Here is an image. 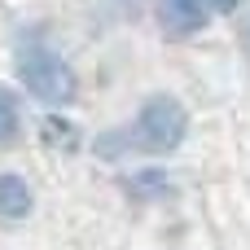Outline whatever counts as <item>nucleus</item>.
<instances>
[{
	"mask_svg": "<svg viewBox=\"0 0 250 250\" xmlns=\"http://www.w3.org/2000/svg\"><path fill=\"white\" fill-rule=\"evenodd\" d=\"M185 132H189L185 105H180L176 97L158 92V97H149V101L141 105V114H136L132 127H123V132H101V136H97V154H101V158H123L127 149H141V154H171V149H180Z\"/></svg>",
	"mask_w": 250,
	"mask_h": 250,
	"instance_id": "1",
	"label": "nucleus"
},
{
	"mask_svg": "<svg viewBox=\"0 0 250 250\" xmlns=\"http://www.w3.org/2000/svg\"><path fill=\"white\" fill-rule=\"evenodd\" d=\"M13 66H18V79L26 83V92L35 101H44V105L75 101V70L66 66V57L35 26L18 31V40H13Z\"/></svg>",
	"mask_w": 250,
	"mask_h": 250,
	"instance_id": "2",
	"label": "nucleus"
},
{
	"mask_svg": "<svg viewBox=\"0 0 250 250\" xmlns=\"http://www.w3.org/2000/svg\"><path fill=\"white\" fill-rule=\"evenodd\" d=\"M158 18L171 35L185 40V35H198L211 22V9H207V0H158Z\"/></svg>",
	"mask_w": 250,
	"mask_h": 250,
	"instance_id": "3",
	"label": "nucleus"
},
{
	"mask_svg": "<svg viewBox=\"0 0 250 250\" xmlns=\"http://www.w3.org/2000/svg\"><path fill=\"white\" fill-rule=\"evenodd\" d=\"M31 207H35V198H31L26 180L13 176V171H4L0 176V220H26Z\"/></svg>",
	"mask_w": 250,
	"mask_h": 250,
	"instance_id": "4",
	"label": "nucleus"
},
{
	"mask_svg": "<svg viewBox=\"0 0 250 250\" xmlns=\"http://www.w3.org/2000/svg\"><path fill=\"white\" fill-rule=\"evenodd\" d=\"M18 132H22V114H18V101H13V97L0 88V145H4V141H13Z\"/></svg>",
	"mask_w": 250,
	"mask_h": 250,
	"instance_id": "5",
	"label": "nucleus"
},
{
	"mask_svg": "<svg viewBox=\"0 0 250 250\" xmlns=\"http://www.w3.org/2000/svg\"><path fill=\"white\" fill-rule=\"evenodd\" d=\"M211 4H215V9H224V13H229V9H237V4H242V0H211Z\"/></svg>",
	"mask_w": 250,
	"mask_h": 250,
	"instance_id": "6",
	"label": "nucleus"
}]
</instances>
